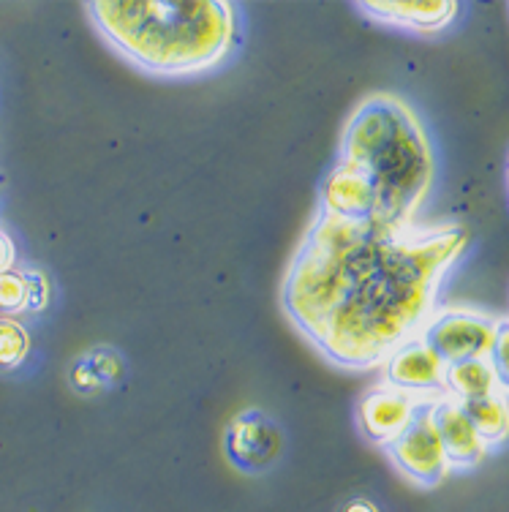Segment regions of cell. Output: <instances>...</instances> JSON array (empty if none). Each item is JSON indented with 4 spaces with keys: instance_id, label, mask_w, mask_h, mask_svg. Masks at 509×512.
Masks as SVG:
<instances>
[{
    "instance_id": "obj_1",
    "label": "cell",
    "mask_w": 509,
    "mask_h": 512,
    "mask_svg": "<svg viewBox=\"0 0 509 512\" xmlns=\"http://www.w3.org/2000/svg\"><path fill=\"white\" fill-rule=\"evenodd\" d=\"M469 246L461 224L384 227L316 213L281 281L297 333L346 371H373L422 333Z\"/></svg>"
},
{
    "instance_id": "obj_2",
    "label": "cell",
    "mask_w": 509,
    "mask_h": 512,
    "mask_svg": "<svg viewBox=\"0 0 509 512\" xmlns=\"http://www.w3.org/2000/svg\"><path fill=\"white\" fill-rule=\"evenodd\" d=\"M85 11L112 50L156 77L218 69L237 44V9L226 0H93Z\"/></svg>"
},
{
    "instance_id": "obj_3",
    "label": "cell",
    "mask_w": 509,
    "mask_h": 512,
    "mask_svg": "<svg viewBox=\"0 0 509 512\" xmlns=\"http://www.w3.org/2000/svg\"><path fill=\"white\" fill-rule=\"evenodd\" d=\"M341 164L371 191L376 224L412 227L433 188L431 139L414 109L392 93H373L352 109L341 131Z\"/></svg>"
},
{
    "instance_id": "obj_4",
    "label": "cell",
    "mask_w": 509,
    "mask_h": 512,
    "mask_svg": "<svg viewBox=\"0 0 509 512\" xmlns=\"http://www.w3.org/2000/svg\"><path fill=\"white\" fill-rule=\"evenodd\" d=\"M496 322V316L485 314L480 308L439 306L428 319V325L422 327L420 338L425 346H431L441 363L455 365L488 357Z\"/></svg>"
},
{
    "instance_id": "obj_5",
    "label": "cell",
    "mask_w": 509,
    "mask_h": 512,
    "mask_svg": "<svg viewBox=\"0 0 509 512\" xmlns=\"http://www.w3.org/2000/svg\"><path fill=\"white\" fill-rule=\"evenodd\" d=\"M431 401L420 406V412L414 414L409 428L403 431L395 442L384 447V453L390 455L395 469L409 480V483L420 485V488H436L447 480L450 474V463L444 455V447L439 442V434L433 428L431 417Z\"/></svg>"
},
{
    "instance_id": "obj_6",
    "label": "cell",
    "mask_w": 509,
    "mask_h": 512,
    "mask_svg": "<svg viewBox=\"0 0 509 512\" xmlns=\"http://www.w3.org/2000/svg\"><path fill=\"white\" fill-rule=\"evenodd\" d=\"M224 450L235 469L245 474H259L278 461L281 431L265 412L245 409L226 428Z\"/></svg>"
},
{
    "instance_id": "obj_7",
    "label": "cell",
    "mask_w": 509,
    "mask_h": 512,
    "mask_svg": "<svg viewBox=\"0 0 509 512\" xmlns=\"http://www.w3.org/2000/svg\"><path fill=\"white\" fill-rule=\"evenodd\" d=\"M425 401H431V398L403 393V390H395V387H387V384L373 387L363 395L360 409H357L360 431H363L368 442L387 447L409 428L414 414L420 412V406Z\"/></svg>"
},
{
    "instance_id": "obj_8",
    "label": "cell",
    "mask_w": 509,
    "mask_h": 512,
    "mask_svg": "<svg viewBox=\"0 0 509 512\" xmlns=\"http://www.w3.org/2000/svg\"><path fill=\"white\" fill-rule=\"evenodd\" d=\"M384 384L403 390V393L422 395V398H439L447 395L444 374L447 365L433 355L431 346H425L420 335L398 346L382 365Z\"/></svg>"
},
{
    "instance_id": "obj_9",
    "label": "cell",
    "mask_w": 509,
    "mask_h": 512,
    "mask_svg": "<svg viewBox=\"0 0 509 512\" xmlns=\"http://www.w3.org/2000/svg\"><path fill=\"white\" fill-rule=\"evenodd\" d=\"M354 9L363 11L368 20L379 25L431 36L450 28L461 6L452 0H368V3H354Z\"/></svg>"
},
{
    "instance_id": "obj_10",
    "label": "cell",
    "mask_w": 509,
    "mask_h": 512,
    "mask_svg": "<svg viewBox=\"0 0 509 512\" xmlns=\"http://www.w3.org/2000/svg\"><path fill=\"white\" fill-rule=\"evenodd\" d=\"M431 417L444 455H447V463H450V472H469L485 461L488 447L482 444L474 425L469 423V417L463 414L461 404L452 395L433 398Z\"/></svg>"
},
{
    "instance_id": "obj_11",
    "label": "cell",
    "mask_w": 509,
    "mask_h": 512,
    "mask_svg": "<svg viewBox=\"0 0 509 512\" xmlns=\"http://www.w3.org/2000/svg\"><path fill=\"white\" fill-rule=\"evenodd\" d=\"M49 303V281L41 270H9L0 276V314H39Z\"/></svg>"
},
{
    "instance_id": "obj_12",
    "label": "cell",
    "mask_w": 509,
    "mask_h": 512,
    "mask_svg": "<svg viewBox=\"0 0 509 512\" xmlns=\"http://www.w3.org/2000/svg\"><path fill=\"white\" fill-rule=\"evenodd\" d=\"M463 414L469 417L474 431L482 439V444L490 450H496L504 442H509V395L493 393L474 401H458Z\"/></svg>"
},
{
    "instance_id": "obj_13",
    "label": "cell",
    "mask_w": 509,
    "mask_h": 512,
    "mask_svg": "<svg viewBox=\"0 0 509 512\" xmlns=\"http://www.w3.org/2000/svg\"><path fill=\"white\" fill-rule=\"evenodd\" d=\"M444 387H447V395H452L455 401H474V398L501 393L488 357L447 365Z\"/></svg>"
},
{
    "instance_id": "obj_14",
    "label": "cell",
    "mask_w": 509,
    "mask_h": 512,
    "mask_svg": "<svg viewBox=\"0 0 509 512\" xmlns=\"http://www.w3.org/2000/svg\"><path fill=\"white\" fill-rule=\"evenodd\" d=\"M120 376H123V360L107 346L82 355L71 368V384L77 387V393H96L101 387L118 382Z\"/></svg>"
},
{
    "instance_id": "obj_15",
    "label": "cell",
    "mask_w": 509,
    "mask_h": 512,
    "mask_svg": "<svg viewBox=\"0 0 509 512\" xmlns=\"http://www.w3.org/2000/svg\"><path fill=\"white\" fill-rule=\"evenodd\" d=\"M30 355L28 330L14 316H0V371L20 368Z\"/></svg>"
},
{
    "instance_id": "obj_16",
    "label": "cell",
    "mask_w": 509,
    "mask_h": 512,
    "mask_svg": "<svg viewBox=\"0 0 509 512\" xmlns=\"http://www.w3.org/2000/svg\"><path fill=\"white\" fill-rule=\"evenodd\" d=\"M488 360L493 374H496L499 390L504 395H509V316L496 322V333H493Z\"/></svg>"
},
{
    "instance_id": "obj_17",
    "label": "cell",
    "mask_w": 509,
    "mask_h": 512,
    "mask_svg": "<svg viewBox=\"0 0 509 512\" xmlns=\"http://www.w3.org/2000/svg\"><path fill=\"white\" fill-rule=\"evenodd\" d=\"M14 262H17V246L3 229H0V276L14 270Z\"/></svg>"
},
{
    "instance_id": "obj_18",
    "label": "cell",
    "mask_w": 509,
    "mask_h": 512,
    "mask_svg": "<svg viewBox=\"0 0 509 512\" xmlns=\"http://www.w3.org/2000/svg\"><path fill=\"white\" fill-rule=\"evenodd\" d=\"M341 512H379V510H376V504L368 502V499H352V502L343 504Z\"/></svg>"
}]
</instances>
